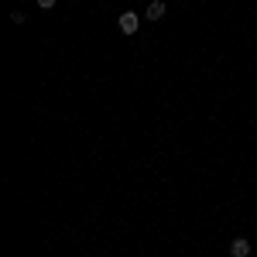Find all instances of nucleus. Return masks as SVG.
Returning a JSON list of instances; mask_svg holds the SVG:
<instances>
[{"label": "nucleus", "mask_w": 257, "mask_h": 257, "mask_svg": "<svg viewBox=\"0 0 257 257\" xmlns=\"http://www.w3.org/2000/svg\"><path fill=\"white\" fill-rule=\"evenodd\" d=\"M117 24H120V31H123V35H134V31L141 28V18L134 14V11H123V14L117 18Z\"/></svg>", "instance_id": "1"}, {"label": "nucleus", "mask_w": 257, "mask_h": 257, "mask_svg": "<svg viewBox=\"0 0 257 257\" xmlns=\"http://www.w3.org/2000/svg\"><path fill=\"white\" fill-rule=\"evenodd\" d=\"M230 254H233V257H247V254H250V240L237 237L233 243H230Z\"/></svg>", "instance_id": "2"}, {"label": "nucleus", "mask_w": 257, "mask_h": 257, "mask_svg": "<svg viewBox=\"0 0 257 257\" xmlns=\"http://www.w3.org/2000/svg\"><path fill=\"white\" fill-rule=\"evenodd\" d=\"M148 18H151V21H161V18H165V4H161V0L148 4Z\"/></svg>", "instance_id": "3"}, {"label": "nucleus", "mask_w": 257, "mask_h": 257, "mask_svg": "<svg viewBox=\"0 0 257 257\" xmlns=\"http://www.w3.org/2000/svg\"><path fill=\"white\" fill-rule=\"evenodd\" d=\"M38 7H41V11H48V7H55V0H38Z\"/></svg>", "instance_id": "4"}]
</instances>
